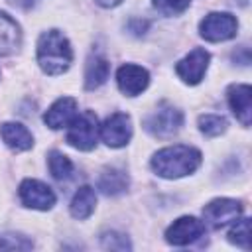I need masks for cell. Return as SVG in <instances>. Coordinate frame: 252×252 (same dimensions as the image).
Returning a JSON list of instances; mask_svg holds the SVG:
<instances>
[{
	"label": "cell",
	"mask_w": 252,
	"mask_h": 252,
	"mask_svg": "<svg viewBox=\"0 0 252 252\" xmlns=\"http://www.w3.org/2000/svg\"><path fill=\"white\" fill-rule=\"evenodd\" d=\"M201 165V152L193 146H169L154 154L152 169L165 179H177L193 173Z\"/></svg>",
	"instance_id": "1"
},
{
	"label": "cell",
	"mask_w": 252,
	"mask_h": 252,
	"mask_svg": "<svg viewBox=\"0 0 252 252\" xmlns=\"http://www.w3.org/2000/svg\"><path fill=\"white\" fill-rule=\"evenodd\" d=\"M73 49L59 30L43 32L37 39V63L47 75H61L71 67Z\"/></svg>",
	"instance_id": "2"
},
{
	"label": "cell",
	"mask_w": 252,
	"mask_h": 252,
	"mask_svg": "<svg viewBox=\"0 0 252 252\" xmlns=\"http://www.w3.org/2000/svg\"><path fill=\"white\" fill-rule=\"evenodd\" d=\"M100 136V126H98V118L94 112L85 110L81 114H77L71 124L67 126V142L83 152H89L96 146Z\"/></svg>",
	"instance_id": "3"
},
{
	"label": "cell",
	"mask_w": 252,
	"mask_h": 252,
	"mask_svg": "<svg viewBox=\"0 0 252 252\" xmlns=\"http://www.w3.org/2000/svg\"><path fill=\"white\" fill-rule=\"evenodd\" d=\"M146 130L156 138H171L183 126V112L169 102H161L144 122Z\"/></svg>",
	"instance_id": "4"
},
{
	"label": "cell",
	"mask_w": 252,
	"mask_h": 252,
	"mask_svg": "<svg viewBox=\"0 0 252 252\" xmlns=\"http://www.w3.org/2000/svg\"><path fill=\"white\" fill-rule=\"evenodd\" d=\"M238 22L228 12H211L199 24V33L207 41H226L236 35Z\"/></svg>",
	"instance_id": "5"
},
{
	"label": "cell",
	"mask_w": 252,
	"mask_h": 252,
	"mask_svg": "<svg viewBox=\"0 0 252 252\" xmlns=\"http://www.w3.org/2000/svg\"><path fill=\"white\" fill-rule=\"evenodd\" d=\"M242 215V205L234 199H215L203 207V219L211 228H222Z\"/></svg>",
	"instance_id": "6"
},
{
	"label": "cell",
	"mask_w": 252,
	"mask_h": 252,
	"mask_svg": "<svg viewBox=\"0 0 252 252\" xmlns=\"http://www.w3.org/2000/svg\"><path fill=\"white\" fill-rule=\"evenodd\" d=\"M100 138L110 148H122L132 138V120L124 112L110 114L100 126Z\"/></svg>",
	"instance_id": "7"
},
{
	"label": "cell",
	"mask_w": 252,
	"mask_h": 252,
	"mask_svg": "<svg viewBox=\"0 0 252 252\" xmlns=\"http://www.w3.org/2000/svg\"><path fill=\"white\" fill-rule=\"evenodd\" d=\"M209 61L211 55L201 49L195 47L193 51H189V55H185L177 65H175V73L179 75V79L187 85H197L201 83V79L205 77L207 69H209Z\"/></svg>",
	"instance_id": "8"
},
{
	"label": "cell",
	"mask_w": 252,
	"mask_h": 252,
	"mask_svg": "<svg viewBox=\"0 0 252 252\" xmlns=\"http://www.w3.org/2000/svg\"><path fill=\"white\" fill-rule=\"evenodd\" d=\"M20 199L28 209H37V211H47L55 205V193L51 187L37 179H24L20 183Z\"/></svg>",
	"instance_id": "9"
},
{
	"label": "cell",
	"mask_w": 252,
	"mask_h": 252,
	"mask_svg": "<svg viewBox=\"0 0 252 252\" xmlns=\"http://www.w3.org/2000/svg\"><path fill=\"white\" fill-rule=\"evenodd\" d=\"M205 232V224L195 217H181L173 220V224L165 232V240L173 246H187L199 240Z\"/></svg>",
	"instance_id": "10"
},
{
	"label": "cell",
	"mask_w": 252,
	"mask_h": 252,
	"mask_svg": "<svg viewBox=\"0 0 252 252\" xmlns=\"http://www.w3.org/2000/svg\"><path fill=\"white\" fill-rule=\"evenodd\" d=\"M116 83L126 96H136L150 85V73L140 65L126 63L116 71Z\"/></svg>",
	"instance_id": "11"
},
{
	"label": "cell",
	"mask_w": 252,
	"mask_h": 252,
	"mask_svg": "<svg viewBox=\"0 0 252 252\" xmlns=\"http://www.w3.org/2000/svg\"><path fill=\"white\" fill-rule=\"evenodd\" d=\"M75 116H77V100L73 96H61L47 108V112L43 114V122L49 128L59 130V128H67Z\"/></svg>",
	"instance_id": "12"
},
{
	"label": "cell",
	"mask_w": 252,
	"mask_h": 252,
	"mask_svg": "<svg viewBox=\"0 0 252 252\" xmlns=\"http://www.w3.org/2000/svg\"><path fill=\"white\" fill-rule=\"evenodd\" d=\"M228 104L242 126H250L252 118V89L250 85H232L228 89Z\"/></svg>",
	"instance_id": "13"
},
{
	"label": "cell",
	"mask_w": 252,
	"mask_h": 252,
	"mask_svg": "<svg viewBox=\"0 0 252 252\" xmlns=\"http://www.w3.org/2000/svg\"><path fill=\"white\" fill-rule=\"evenodd\" d=\"M0 136L6 142V146L14 152H26L33 146V136L20 122H4L0 126Z\"/></svg>",
	"instance_id": "14"
},
{
	"label": "cell",
	"mask_w": 252,
	"mask_h": 252,
	"mask_svg": "<svg viewBox=\"0 0 252 252\" xmlns=\"http://www.w3.org/2000/svg\"><path fill=\"white\" fill-rule=\"evenodd\" d=\"M22 45V32L16 20L0 12V55H12Z\"/></svg>",
	"instance_id": "15"
},
{
	"label": "cell",
	"mask_w": 252,
	"mask_h": 252,
	"mask_svg": "<svg viewBox=\"0 0 252 252\" xmlns=\"http://www.w3.org/2000/svg\"><path fill=\"white\" fill-rule=\"evenodd\" d=\"M108 61L100 55H91L87 61V69H85V87L89 91L98 89L106 79H108Z\"/></svg>",
	"instance_id": "16"
},
{
	"label": "cell",
	"mask_w": 252,
	"mask_h": 252,
	"mask_svg": "<svg viewBox=\"0 0 252 252\" xmlns=\"http://www.w3.org/2000/svg\"><path fill=\"white\" fill-rule=\"evenodd\" d=\"M94 205H96L94 189H93L91 185H83V187L75 193V197H73V201H71V215H73L75 219H79V220L89 219V217L93 215V211H94Z\"/></svg>",
	"instance_id": "17"
},
{
	"label": "cell",
	"mask_w": 252,
	"mask_h": 252,
	"mask_svg": "<svg viewBox=\"0 0 252 252\" xmlns=\"http://www.w3.org/2000/svg\"><path fill=\"white\" fill-rule=\"evenodd\" d=\"M128 175L122 171V169H104L98 177V189L104 193V195H120L128 189Z\"/></svg>",
	"instance_id": "18"
},
{
	"label": "cell",
	"mask_w": 252,
	"mask_h": 252,
	"mask_svg": "<svg viewBox=\"0 0 252 252\" xmlns=\"http://www.w3.org/2000/svg\"><path fill=\"white\" fill-rule=\"evenodd\" d=\"M49 171L55 179H69L73 173V163L65 154L51 152L49 154Z\"/></svg>",
	"instance_id": "19"
},
{
	"label": "cell",
	"mask_w": 252,
	"mask_h": 252,
	"mask_svg": "<svg viewBox=\"0 0 252 252\" xmlns=\"http://www.w3.org/2000/svg\"><path fill=\"white\" fill-rule=\"evenodd\" d=\"M228 240L244 250L250 248V220L248 219H236L234 226L228 232Z\"/></svg>",
	"instance_id": "20"
},
{
	"label": "cell",
	"mask_w": 252,
	"mask_h": 252,
	"mask_svg": "<svg viewBox=\"0 0 252 252\" xmlns=\"http://www.w3.org/2000/svg\"><path fill=\"white\" fill-rule=\"evenodd\" d=\"M199 130L205 136H219L226 130V120L219 114H203L199 116Z\"/></svg>",
	"instance_id": "21"
},
{
	"label": "cell",
	"mask_w": 252,
	"mask_h": 252,
	"mask_svg": "<svg viewBox=\"0 0 252 252\" xmlns=\"http://www.w3.org/2000/svg\"><path fill=\"white\" fill-rule=\"evenodd\" d=\"M152 2H154V8L163 16H177L185 12L191 4V0H152Z\"/></svg>",
	"instance_id": "22"
},
{
	"label": "cell",
	"mask_w": 252,
	"mask_h": 252,
	"mask_svg": "<svg viewBox=\"0 0 252 252\" xmlns=\"http://www.w3.org/2000/svg\"><path fill=\"white\" fill-rule=\"evenodd\" d=\"M33 242L22 234H0V250H30Z\"/></svg>",
	"instance_id": "23"
},
{
	"label": "cell",
	"mask_w": 252,
	"mask_h": 252,
	"mask_svg": "<svg viewBox=\"0 0 252 252\" xmlns=\"http://www.w3.org/2000/svg\"><path fill=\"white\" fill-rule=\"evenodd\" d=\"M102 246L104 248H110V250H128L130 248V242L124 234H118V232H106L102 234Z\"/></svg>",
	"instance_id": "24"
},
{
	"label": "cell",
	"mask_w": 252,
	"mask_h": 252,
	"mask_svg": "<svg viewBox=\"0 0 252 252\" xmlns=\"http://www.w3.org/2000/svg\"><path fill=\"white\" fill-rule=\"evenodd\" d=\"M96 4H100V6H104V8H114V6H118L122 0H94Z\"/></svg>",
	"instance_id": "25"
}]
</instances>
